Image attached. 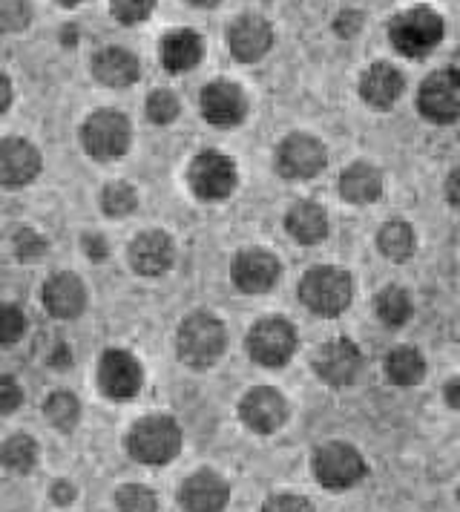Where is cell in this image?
<instances>
[{
  "instance_id": "484cf974",
  "label": "cell",
  "mask_w": 460,
  "mask_h": 512,
  "mask_svg": "<svg viewBox=\"0 0 460 512\" xmlns=\"http://www.w3.org/2000/svg\"><path fill=\"white\" fill-rule=\"evenodd\" d=\"M386 374L394 386H417L426 374V360L412 346H400L386 357Z\"/></svg>"
},
{
  "instance_id": "603a6c76",
  "label": "cell",
  "mask_w": 460,
  "mask_h": 512,
  "mask_svg": "<svg viewBox=\"0 0 460 512\" xmlns=\"http://www.w3.org/2000/svg\"><path fill=\"white\" fill-rule=\"evenodd\" d=\"M205 55V41L190 32V29H176L161 41V64L170 72L193 70Z\"/></svg>"
},
{
  "instance_id": "2e32d148",
  "label": "cell",
  "mask_w": 460,
  "mask_h": 512,
  "mask_svg": "<svg viewBox=\"0 0 460 512\" xmlns=\"http://www.w3.org/2000/svg\"><path fill=\"white\" fill-rule=\"evenodd\" d=\"M228 44L236 61L253 64V61L265 58L268 49L274 47V29H271V24L265 18L245 15V18L233 21V26H230Z\"/></svg>"
},
{
  "instance_id": "ab89813d",
  "label": "cell",
  "mask_w": 460,
  "mask_h": 512,
  "mask_svg": "<svg viewBox=\"0 0 460 512\" xmlns=\"http://www.w3.org/2000/svg\"><path fill=\"white\" fill-rule=\"evenodd\" d=\"M334 29H337L340 35H357V32L363 29V15H360V12H343V15L334 21Z\"/></svg>"
},
{
  "instance_id": "d6a6232c",
  "label": "cell",
  "mask_w": 460,
  "mask_h": 512,
  "mask_svg": "<svg viewBox=\"0 0 460 512\" xmlns=\"http://www.w3.org/2000/svg\"><path fill=\"white\" fill-rule=\"evenodd\" d=\"M32 21L29 0H0V32H21Z\"/></svg>"
},
{
  "instance_id": "9a60e30c",
  "label": "cell",
  "mask_w": 460,
  "mask_h": 512,
  "mask_svg": "<svg viewBox=\"0 0 460 512\" xmlns=\"http://www.w3.org/2000/svg\"><path fill=\"white\" fill-rule=\"evenodd\" d=\"M248 113L245 93L230 81H213L202 90V116L213 127H236Z\"/></svg>"
},
{
  "instance_id": "60d3db41",
  "label": "cell",
  "mask_w": 460,
  "mask_h": 512,
  "mask_svg": "<svg viewBox=\"0 0 460 512\" xmlns=\"http://www.w3.org/2000/svg\"><path fill=\"white\" fill-rule=\"evenodd\" d=\"M84 251H87V256L90 259H95V262H101V259H107V242L101 239V236H84Z\"/></svg>"
},
{
  "instance_id": "f546056e",
  "label": "cell",
  "mask_w": 460,
  "mask_h": 512,
  "mask_svg": "<svg viewBox=\"0 0 460 512\" xmlns=\"http://www.w3.org/2000/svg\"><path fill=\"white\" fill-rule=\"evenodd\" d=\"M78 412H81V406H78L75 395H69V392H55V395L44 403L46 420H49L55 429H61V432H69V429L78 423Z\"/></svg>"
},
{
  "instance_id": "4316f807",
  "label": "cell",
  "mask_w": 460,
  "mask_h": 512,
  "mask_svg": "<svg viewBox=\"0 0 460 512\" xmlns=\"http://www.w3.org/2000/svg\"><path fill=\"white\" fill-rule=\"evenodd\" d=\"M377 248L383 256H389L391 262H406L412 259L417 239H414V228L409 222H389L377 233Z\"/></svg>"
},
{
  "instance_id": "ee69618b",
  "label": "cell",
  "mask_w": 460,
  "mask_h": 512,
  "mask_svg": "<svg viewBox=\"0 0 460 512\" xmlns=\"http://www.w3.org/2000/svg\"><path fill=\"white\" fill-rule=\"evenodd\" d=\"M52 498H55L58 504H69V501L75 498V489L69 487L67 481H58V484L52 487Z\"/></svg>"
},
{
  "instance_id": "7c38bea8",
  "label": "cell",
  "mask_w": 460,
  "mask_h": 512,
  "mask_svg": "<svg viewBox=\"0 0 460 512\" xmlns=\"http://www.w3.org/2000/svg\"><path fill=\"white\" fill-rule=\"evenodd\" d=\"M363 369V357L360 349L351 340H331L325 343L317 357H314V372L320 374L328 386H348L357 380V374Z\"/></svg>"
},
{
  "instance_id": "1f68e13d",
  "label": "cell",
  "mask_w": 460,
  "mask_h": 512,
  "mask_svg": "<svg viewBox=\"0 0 460 512\" xmlns=\"http://www.w3.org/2000/svg\"><path fill=\"white\" fill-rule=\"evenodd\" d=\"M101 205L104 210L110 213V216H127V213H133L138 205V196L136 190L130 185H110L104 190V196H101Z\"/></svg>"
},
{
  "instance_id": "d590c367",
  "label": "cell",
  "mask_w": 460,
  "mask_h": 512,
  "mask_svg": "<svg viewBox=\"0 0 460 512\" xmlns=\"http://www.w3.org/2000/svg\"><path fill=\"white\" fill-rule=\"evenodd\" d=\"M23 328H26V320H23L21 308L0 305V346L18 343L23 337Z\"/></svg>"
},
{
  "instance_id": "bcb514c9",
  "label": "cell",
  "mask_w": 460,
  "mask_h": 512,
  "mask_svg": "<svg viewBox=\"0 0 460 512\" xmlns=\"http://www.w3.org/2000/svg\"><path fill=\"white\" fill-rule=\"evenodd\" d=\"M187 3H193V6H205V9H210V6H216V3H222V0H187Z\"/></svg>"
},
{
  "instance_id": "d6986e66",
  "label": "cell",
  "mask_w": 460,
  "mask_h": 512,
  "mask_svg": "<svg viewBox=\"0 0 460 512\" xmlns=\"http://www.w3.org/2000/svg\"><path fill=\"white\" fill-rule=\"evenodd\" d=\"M406 90L403 72L391 64H371L360 78V95L374 110H391Z\"/></svg>"
},
{
  "instance_id": "e0dca14e",
  "label": "cell",
  "mask_w": 460,
  "mask_h": 512,
  "mask_svg": "<svg viewBox=\"0 0 460 512\" xmlns=\"http://www.w3.org/2000/svg\"><path fill=\"white\" fill-rule=\"evenodd\" d=\"M230 489L222 475L202 469L196 475H190L182 484L179 501L184 512H222L228 507Z\"/></svg>"
},
{
  "instance_id": "4dcf8cb0",
  "label": "cell",
  "mask_w": 460,
  "mask_h": 512,
  "mask_svg": "<svg viewBox=\"0 0 460 512\" xmlns=\"http://www.w3.org/2000/svg\"><path fill=\"white\" fill-rule=\"evenodd\" d=\"M115 507H118V512H156V495L150 489L138 487V484H127V487L118 489Z\"/></svg>"
},
{
  "instance_id": "7dc6e473",
  "label": "cell",
  "mask_w": 460,
  "mask_h": 512,
  "mask_svg": "<svg viewBox=\"0 0 460 512\" xmlns=\"http://www.w3.org/2000/svg\"><path fill=\"white\" fill-rule=\"evenodd\" d=\"M452 70L460 72V49H458V52H455V55H452Z\"/></svg>"
},
{
  "instance_id": "3957f363",
  "label": "cell",
  "mask_w": 460,
  "mask_h": 512,
  "mask_svg": "<svg viewBox=\"0 0 460 512\" xmlns=\"http://www.w3.org/2000/svg\"><path fill=\"white\" fill-rule=\"evenodd\" d=\"M351 294H354L351 277L345 274L343 268H334V265L311 268L299 282V300L305 303L308 311H314L320 317L343 314L348 303H351Z\"/></svg>"
},
{
  "instance_id": "7bdbcfd3",
  "label": "cell",
  "mask_w": 460,
  "mask_h": 512,
  "mask_svg": "<svg viewBox=\"0 0 460 512\" xmlns=\"http://www.w3.org/2000/svg\"><path fill=\"white\" fill-rule=\"evenodd\" d=\"M443 395H446V403H449L452 409H460V377H452V380L446 383Z\"/></svg>"
},
{
  "instance_id": "52a82bcc",
  "label": "cell",
  "mask_w": 460,
  "mask_h": 512,
  "mask_svg": "<svg viewBox=\"0 0 460 512\" xmlns=\"http://www.w3.org/2000/svg\"><path fill=\"white\" fill-rule=\"evenodd\" d=\"M314 475L325 489H351L366 475V461L351 443H325L314 455Z\"/></svg>"
},
{
  "instance_id": "74e56055",
  "label": "cell",
  "mask_w": 460,
  "mask_h": 512,
  "mask_svg": "<svg viewBox=\"0 0 460 512\" xmlns=\"http://www.w3.org/2000/svg\"><path fill=\"white\" fill-rule=\"evenodd\" d=\"M21 400V386H18L12 377H0V412H3V415H6V412H15V409L21 406Z\"/></svg>"
},
{
  "instance_id": "836d02e7",
  "label": "cell",
  "mask_w": 460,
  "mask_h": 512,
  "mask_svg": "<svg viewBox=\"0 0 460 512\" xmlns=\"http://www.w3.org/2000/svg\"><path fill=\"white\" fill-rule=\"evenodd\" d=\"M110 9L121 24H141L156 9V0H110Z\"/></svg>"
},
{
  "instance_id": "8fae6325",
  "label": "cell",
  "mask_w": 460,
  "mask_h": 512,
  "mask_svg": "<svg viewBox=\"0 0 460 512\" xmlns=\"http://www.w3.org/2000/svg\"><path fill=\"white\" fill-rule=\"evenodd\" d=\"M230 277L245 294H265L279 280V259L271 251H259V248L242 251L230 265Z\"/></svg>"
},
{
  "instance_id": "e575fe53",
  "label": "cell",
  "mask_w": 460,
  "mask_h": 512,
  "mask_svg": "<svg viewBox=\"0 0 460 512\" xmlns=\"http://www.w3.org/2000/svg\"><path fill=\"white\" fill-rule=\"evenodd\" d=\"M147 116L153 118L156 124H170L173 118L179 116V98L170 90H156L147 98Z\"/></svg>"
},
{
  "instance_id": "5bb4252c",
  "label": "cell",
  "mask_w": 460,
  "mask_h": 512,
  "mask_svg": "<svg viewBox=\"0 0 460 512\" xmlns=\"http://www.w3.org/2000/svg\"><path fill=\"white\" fill-rule=\"evenodd\" d=\"M239 415H242V420L251 426L253 432L271 435L288 418V403H285V397L279 395L276 389L259 386V389H251L245 395V400L239 403Z\"/></svg>"
},
{
  "instance_id": "cb8c5ba5",
  "label": "cell",
  "mask_w": 460,
  "mask_h": 512,
  "mask_svg": "<svg viewBox=\"0 0 460 512\" xmlns=\"http://www.w3.org/2000/svg\"><path fill=\"white\" fill-rule=\"evenodd\" d=\"M92 72L107 87H130L138 78V61L133 52L121 47L101 49L92 61Z\"/></svg>"
},
{
  "instance_id": "8992f818",
  "label": "cell",
  "mask_w": 460,
  "mask_h": 512,
  "mask_svg": "<svg viewBox=\"0 0 460 512\" xmlns=\"http://www.w3.org/2000/svg\"><path fill=\"white\" fill-rule=\"evenodd\" d=\"M297 351V331L282 317L259 320L248 334V354L259 366L279 369L285 366Z\"/></svg>"
},
{
  "instance_id": "7402d4cb",
  "label": "cell",
  "mask_w": 460,
  "mask_h": 512,
  "mask_svg": "<svg viewBox=\"0 0 460 512\" xmlns=\"http://www.w3.org/2000/svg\"><path fill=\"white\" fill-rule=\"evenodd\" d=\"M340 193L351 205H371L383 196V173L368 162H354L340 176Z\"/></svg>"
},
{
  "instance_id": "f35d334b",
  "label": "cell",
  "mask_w": 460,
  "mask_h": 512,
  "mask_svg": "<svg viewBox=\"0 0 460 512\" xmlns=\"http://www.w3.org/2000/svg\"><path fill=\"white\" fill-rule=\"evenodd\" d=\"M44 248H46L44 239H41L38 233L21 231V236H18V254H21L23 262H35V259H41Z\"/></svg>"
},
{
  "instance_id": "681fc988",
  "label": "cell",
  "mask_w": 460,
  "mask_h": 512,
  "mask_svg": "<svg viewBox=\"0 0 460 512\" xmlns=\"http://www.w3.org/2000/svg\"><path fill=\"white\" fill-rule=\"evenodd\" d=\"M458 501H460V489H458Z\"/></svg>"
},
{
  "instance_id": "7a4b0ae2",
  "label": "cell",
  "mask_w": 460,
  "mask_h": 512,
  "mask_svg": "<svg viewBox=\"0 0 460 512\" xmlns=\"http://www.w3.org/2000/svg\"><path fill=\"white\" fill-rule=\"evenodd\" d=\"M225 346H228L225 326L210 314H190L179 328L176 349L184 366L190 369H210L222 357Z\"/></svg>"
},
{
  "instance_id": "ac0fdd59",
  "label": "cell",
  "mask_w": 460,
  "mask_h": 512,
  "mask_svg": "<svg viewBox=\"0 0 460 512\" xmlns=\"http://www.w3.org/2000/svg\"><path fill=\"white\" fill-rule=\"evenodd\" d=\"M38 173H41V153L29 141H0V185H29Z\"/></svg>"
},
{
  "instance_id": "c3c4849f",
  "label": "cell",
  "mask_w": 460,
  "mask_h": 512,
  "mask_svg": "<svg viewBox=\"0 0 460 512\" xmlns=\"http://www.w3.org/2000/svg\"><path fill=\"white\" fill-rule=\"evenodd\" d=\"M58 3H61V6H78L81 0H58Z\"/></svg>"
},
{
  "instance_id": "6da1fadb",
  "label": "cell",
  "mask_w": 460,
  "mask_h": 512,
  "mask_svg": "<svg viewBox=\"0 0 460 512\" xmlns=\"http://www.w3.org/2000/svg\"><path fill=\"white\" fill-rule=\"evenodd\" d=\"M391 47L406 58H423L443 41V18L429 6H414L391 18Z\"/></svg>"
},
{
  "instance_id": "f1b7e54d",
  "label": "cell",
  "mask_w": 460,
  "mask_h": 512,
  "mask_svg": "<svg viewBox=\"0 0 460 512\" xmlns=\"http://www.w3.org/2000/svg\"><path fill=\"white\" fill-rule=\"evenodd\" d=\"M0 461L12 472H32L35 464H38V443L26 438V435H15V438L3 443Z\"/></svg>"
},
{
  "instance_id": "ffe728a7",
  "label": "cell",
  "mask_w": 460,
  "mask_h": 512,
  "mask_svg": "<svg viewBox=\"0 0 460 512\" xmlns=\"http://www.w3.org/2000/svg\"><path fill=\"white\" fill-rule=\"evenodd\" d=\"M173 256H176L173 239L161 231L141 233L130 245V262H133V268H136L138 274H144V277L164 274L173 265Z\"/></svg>"
},
{
  "instance_id": "b9f144b4",
  "label": "cell",
  "mask_w": 460,
  "mask_h": 512,
  "mask_svg": "<svg viewBox=\"0 0 460 512\" xmlns=\"http://www.w3.org/2000/svg\"><path fill=\"white\" fill-rule=\"evenodd\" d=\"M446 199H449L452 208L460 210V167L458 170H452L449 179H446Z\"/></svg>"
},
{
  "instance_id": "f6af8a7d",
  "label": "cell",
  "mask_w": 460,
  "mask_h": 512,
  "mask_svg": "<svg viewBox=\"0 0 460 512\" xmlns=\"http://www.w3.org/2000/svg\"><path fill=\"white\" fill-rule=\"evenodd\" d=\"M9 104H12V84L6 75H0V116L9 110Z\"/></svg>"
},
{
  "instance_id": "277c9868",
  "label": "cell",
  "mask_w": 460,
  "mask_h": 512,
  "mask_svg": "<svg viewBox=\"0 0 460 512\" xmlns=\"http://www.w3.org/2000/svg\"><path fill=\"white\" fill-rule=\"evenodd\" d=\"M127 449L138 464L161 466L173 461L182 449V429L173 418L164 415H150L138 420L127 438Z\"/></svg>"
},
{
  "instance_id": "5b68a950",
  "label": "cell",
  "mask_w": 460,
  "mask_h": 512,
  "mask_svg": "<svg viewBox=\"0 0 460 512\" xmlns=\"http://www.w3.org/2000/svg\"><path fill=\"white\" fill-rule=\"evenodd\" d=\"M133 130L127 116L115 113V110H98L87 118L84 130H81V141L87 147L92 159L110 162V159H121L130 147Z\"/></svg>"
},
{
  "instance_id": "30bf717a",
  "label": "cell",
  "mask_w": 460,
  "mask_h": 512,
  "mask_svg": "<svg viewBox=\"0 0 460 512\" xmlns=\"http://www.w3.org/2000/svg\"><path fill=\"white\" fill-rule=\"evenodd\" d=\"M325 162L328 153L322 141L308 133H291L276 150V170L285 179H314L317 173H322Z\"/></svg>"
},
{
  "instance_id": "8d00e7d4",
  "label": "cell",
  "mask_w": 460,
  "mask_h": 512,
  "mask_svg": "<svg viewBox=\"0 0 460 512\" xmlns=\"http://www.w3.org/2000/svg\"><path fill=\"white\" fill-rule=\"evenodd\" d=\"M262 512H314L302 495H274Z\"/></svg>"
},
{
  "instance_id": "44dd1931",
  "label": "cell",
  "mask_w": 460,
  "mask_h": 512,
  "mask_svg": "<svg viewBox=\"0 0 460 512\" xmlns=\"http://www.w3.org/2000/svg\"><path fill=\"white\" fill-rule=\"evenodd\" d=\"M44 305L52 317L72 320L84 311L87 305V288L75 274H55L44 285Z\"/></svg>"
},
{
  "instance_id": "4fadbf2b",
  "label": "cell",
  "mask_w": 460,
  "mask_h": 512,
  "mask_svg": "<svg viewBox=\"0 0 460 512\" xmlns=\"http://www.w3.org/2000/svg\"><path fill=\"white\" fill-rule=\"evenodd\" d=\"M141 366L133 354L127 351L110 349L101 357V366H98V383L104 389V395L113 397V400H127V397L138 395L141 389Z\"/></svg>"
},
{
  "instance_id": "d4e9b609",
  "label": "cell",
  "mask_w": 460,
  "mask_h": 512,
  "mask_svg": "<svg viewBox=\"0 0 460 512\" xmlns=\"http://www.w3.org/2000/svg\"><path fill=\"white\" fill-rule=\"evenodd\" d=\"M285 228L299 245H317L328 233V216L317 202H297L285 216Z\"/></svg>"
},
{
  "instance_id": "9c48e42d",
  "label": "cell",
  "mask_w": 460,
  "mask_h": 512,
  "mask_svg": "<svg viewBox=\"0 0 460 512\" xmlns=\"http://www.w3.org/2000/svg\"><path fill=\"white\" fill-rule=\"evenodd\" d=\"M187 179L199 199L219 202V199H228L236 187V164L230 162L225 153L207 150L193 159Z\"/></svg>"
},
{
  "instance_id": "ba28073f",
  "label": "cell",
  "mask_w": 460,
  "mask_h": 512,
  "mask_svg": "<svg viewBox=\"0 0 460 512\" xmlns=\"http://www.w3.org/2000/svg\"><path fill=\"white\" fill-rule=\"evenodd\" d=\"M417 110L435 124H452L460 118V72H432L417 93Z\"/></svg>"
},
{
  "instance_id": "83f0119b",
  "label": "cell",
  "mask_w": 460,
  "mask_h": 512,
  "mask_svg": "<svg viewBox=\"0 0 460 512\" xmlns=\"http://www.w3.org/2000/svg\"><path fill=\"white\" fill-rule=\"evenodd\" d=\"M412 311V297H409V291H403V288H394V285H391V288L377 294V317L383 320V326H406V323L412 320Z\"/></svg>"
}]
</instances>
